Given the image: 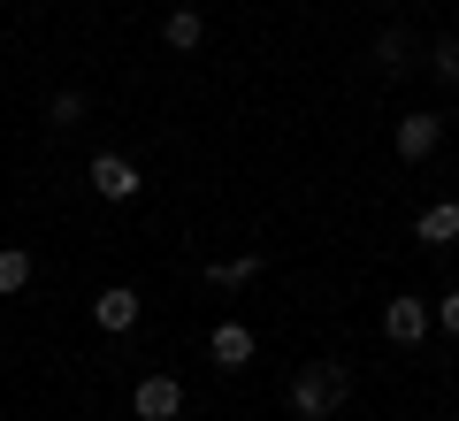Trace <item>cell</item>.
I'll return each mask as SVG.
<instances>
[{
  "instance_id": "obj_7",
  "label": "cell",
  "mask_w": 459,
  "mask_h": 421,
  "mask_svg": "<svg viewBox=\"0 0 459 421\" xmlns=\"http://www.w3.org/2000/svg\"><path fill=\"white\" fill-rule=\"evenodd\" d=\"M253 353H261V338H253L246 322H214L207 329V360H214V368H246Z\"/></svg>"
},
{
  "instance_id": "obj_13",
  "label": "cell",
  "mask_w": 459,
  "mask_h": 421,
  "mask_svg": "<svg viewBox=\"0 0 459 421\" xmlns=\"http://www.w3.org/2000/svg\"><path fill=\"white\" fill-rule=\"evenodd\" d=\"M406 54H413V39L398 31V23H391V31H376V69H391V77H398V69H406Z\"/></svg>"
},
{
  "instance_id": "obj_2",
  "label": "cell",
  "mask_w": 459,
  "mask_h": 421,
  "mask_svg": "<svg viewBox=\"0 0 459 421\" xmlns=\"http://www.w3.org/2000/svg\"><path fill=\"white\" fill-rule=\"evenodd\" d=\"M84 177H92V192L108 199V207H131V199L146 192V177H138L131 153H92V169H84Z\"/></svg>"
},
{
  "instance_id": "obj_15",
  "label": "cell",
  "mask_w": 459,
  "mask_h": 421,
  "mask_svg": "<svg viewBox=\"0 0 459 421\" xmlns=\"http://www.w3.org/2000/svg\"><path fill=\"white\" fill-rule=\"evenodd\" d=\"M437 329H444V338H459V292L437 299Z\"/></svg>"
},
{
  "instance_id": "obj_6",
  "label": "cell",
  "mask_w": 459,
  "mask_h": 421,
  "mask_svg": "<svg viewBox=\"0 0 459 421\" xmlns=\"http://www.w3.org/2000/svg\"><path fill=\"white\" fill-rule=\"evenodd\" d=\"M391 146H398V162H429V153L444 146V115H398Z\"/></svg>"
},
{
  "instance_id": "obj_1",
  "label": "cell",
  "mask_w": 459,
  "mask_h": 421,
  "mask_svg": "<svg viewBox=\"0 0 459 421\" xmlns=\"http://www.w3.org/2000/svg\"><path fill=\"white\" fill-rule=\"evenodd\" d=\"M344 399H352V368H344V360H307V368L291 375V414L299 421H329Z\"/></svg>"
},
{
  "instance_id": "obj_5",
  "label": "cell",
  "mask_w": 459,
  "mask_h": 421,
  "mask_svg": "<svg viewBox=\"0 0 459 421\" xmlns=\"http://www.w3.org/2000/svg\"><path fill=\"white\" fill-rule=\"evenodd\" d=\"M429 329H437V307H421V299H413V292L383 307V338H391V345H421Z\"/></svg>"
},
{
  "instance_id": "obj_12",
  "label": "cell",
  "mask_w": 459,
  "mask_h": 421,
  "mask_svg": "<svg viewBox=\"0 0 459 421\" xmlns=\"http://www.w3.org/2000/svg\"><path fill=\"white\" fill-rule=\"evenodd\" d=\"M23 284H31V253L23 245H0V299H16Z\"/></svg>"
},
{
  "instance_id": "obj_8",
  "label": "cell",
  "mask_w": 459,
  "mask_h": 421,
  "mask_svg": "<svg viewBox=\"0 0 459 421\" xmlns=\"http://www.w3.org/2000/svg\"><path fill=\"white\" fill-rule=\"evenodd\" d=\"M161 47L169 54H199L207 47V16H199V8H169L161 16Z\"/></svg>"
},
{
  "instance_id": "obj_10",
  "label": "cell",
  "mask_w": 459,
  "mask_h": 421,
  "mask_svg": "<svg viewBox=\"0 0 459 421\" xmlns=\"http://www.w3.org/2000/svg\"><path fill=\"white\" fill-rule=\"evenodd\" d=\"M261 268H268V253H230V260H207V284H222V292H246Z\"/></svg>"
},
{
  "instance_id": "obj_9",
  "label": "cell",
  "mask_w": 459,
  "mask_h": 421,
  "mask_svg": "<svg viewBox=\"0 0 459 421\" xmlns=\"http://www.w3.org/2000/svg\"><path fill=\"white\" fill-rule=\"evenodd\" d=\"M413 238H421V245H459V199H437V207H421Z\"/></svg>"
},
{
  "instance_id": "obj_14",
  "label": "cell",
  "mask_w": 459,
  "mask_h": 421,
  "mask_svg": "<svg viewBox=\"0 0 459 421\" xmlns=\"http://www.w3.org/2000/svg\"><path fill=\"white\" fill-rule=\"evenodd\" d=\"M429 77H437V84H459V39H437V47H429Z\"/></svg>"
},
{
  "instance_id": "obj_3",
  "label": "cell",
  "mask_w": 459,
  "mask_h": 421,
  "mask_svg": "<svg viewBox=\"0 0 459 421\" xmlns=\"http://www.w3.org/2000/svg\"><path fill=\"white\" fill-rule=\"evenodd\" d=\"M131 414H138V421H177V414H184V383H177L169 368L138 375V390H131Z\"/></svg>"
},
{
  "instance_id": "obj_4",
  "label": "cell",
  "mask_w": 459,
  "mask_h": 421,
  "mask_svg": "<svg viewBox=\"0 0 459 421\" xmlns=\"http://www.w3.org/2000/svg\"><path fill=\"white\" fill-rule=\"evenodd\" d=\"M138 314H146V299H138L131 284H108V292L92 299V322L108 329V338H131V329H138Z\"/></svg>"
},
{
  "instance_id": "obj_11",
  "label": "cell",
  "mask_w": 459,
  "mask_h": 421,
  "mask_svg": "<svg viewBox=\"0 0 459 421\" xmlns=\"http://www.w3.org/2000/svg\"><path fill=\"white\" fill-rule=\"evenodd\" d=\"M84 108H92V100H84L77 84H62V92L47 100V130H77V123H84Z\"/></svg>"
}]
</instances>
